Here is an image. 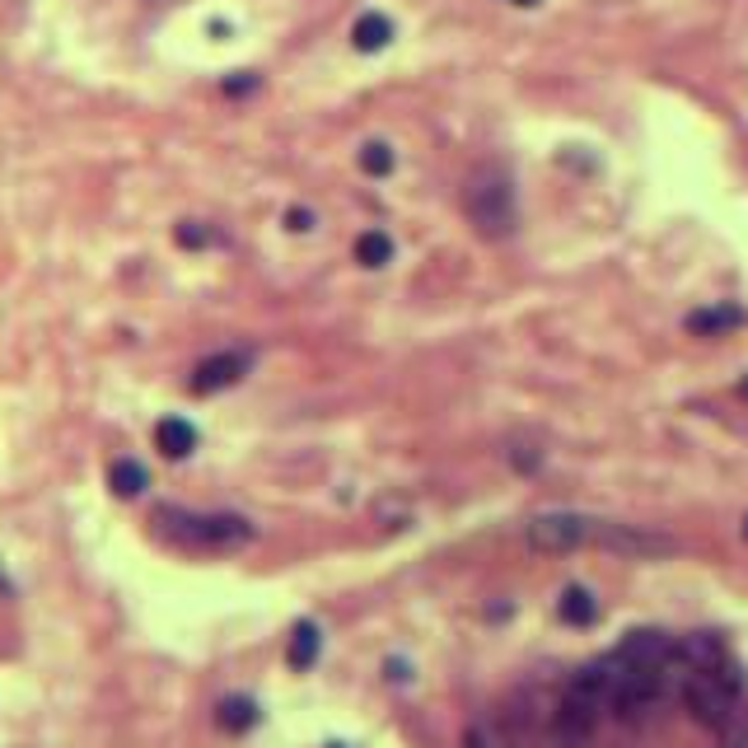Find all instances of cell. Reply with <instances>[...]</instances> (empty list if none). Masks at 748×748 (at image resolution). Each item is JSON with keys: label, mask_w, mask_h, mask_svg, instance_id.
Returning a JSON list of instances; mask_svg holds the SVG:
<instances>
[{"label": "cell", "mask_w": 748, "mask_h": 748, "mask_svg": "<svg viewBox=\"0 0 748 748\" xmlns=\"http://www.w3.org/2000/svg\"><path fill=\"white\" fill-rule=\"evenodd\" d=\"M155 534L164 542H174L183 552H234L243 542H253V524L230 510H183V505H160L155 515Z\"/></svg>", "instance_id": "cell-1"}, {"label": "cell", "mask_w": 748, "mask_h": 748, "mask_svg": "<svg viewBox=\"0 0 748 748\" xmlns=\"http://www.w3.org/2000/svg\"><path fill=\"white\" fill-rule=\"evenodd\" d=\"M463 216L482 239H510L519 224V201H515V178L501 164L473 168L463 183Z\"/></svg>", "instance_id": "cell-2"}, {"label": "cell", "mask_w": 748, "mask_h": 748, "mask_svg": "<svg viewBox=\"0 0 748 748\" xmlns=\"http://www.w3.org/2000/svg\"><path fill=\"white\" fill-rule=\"evenodd\" d=\"M739 692H744L739 669H735V660H725V664H716V669L688 673V683H683L679 697H683L688 716L697 721V725L725 729L729 721H735V711H739Z\"/></svg>", "instance_id": "cell-3"}, {"label": "cell", "mask_w": 748, "mask_h": 748, "mask_svg": "<svg viewBox=\"0 0 748 748\" xmlns=\"http://www.w3.org/2000/svg\"><path fill=\"white\" fill-rule=\"evenodd\" d=\"M580 542H590V519H585V515L552 510V515H538V519L529 524V548H534V552L561 557V552H575Z\"/></svg>", "instance_id": "cell-4"}, {"label": "cell", "mask_w": 748, "mask_h": 748, "mask_svg": "<svg viewBox=\"0 0 748 748\" xmlns=\"http://www.w3.org/2000/svg\"><path fill=\"white\" fill-rule=\"evenodd\" d=\"M249 365H253V351H216V355H206V361H197L187 388H193L197 398H206V393H220V388L239 384L243 374H249Z\"/></svg>", "instance_id": "cell-5"}, {"label": "cell", "mask_w": 748, "mask_h": 748, "mask_svg": "<svg viewBox=\"0 0 748 748\" xmlns=\"http://www.w3.org/2000/svg\"><path fill=\"white\" fill-rule=\"evenodd\" d=\"M590 542L598 548H613V552H631V557H646V552H669L673 542L660 534H641V529H627V524H594L590 519Z\"/></svg>", "instance_id": "cell-6"}, {"label": "cell", "mask_w": 748, "mask_h": 748, "mask_svg": "<svg viewBox=\"0 0 748 748\" xmlns=\"http://www.w3.org/2000/svg\"><path fill=\"white\" fill-rule=\"evenodd\" d=\"M744 323H748V314L739 305H711V309L688 314V332H697V337H725Z\"/></svg>", "instance_id": "cell-7"}, {"label": "cell", "mask_w": 748, "mask_h": 748, "mask_svg": "<svg viewBox=\"0 0 748 748\" xmlns=\"http://www.w3.org/2000/svg\"><path fill=\"white\" fill-rule=\"evenodd\" d=\"M262 721V711L253 697H243V692H234V697H220L216 702V725L224 729V735H249V729Z\"/></svg>", "instance_id": "cell-8"}, {"label": "cell", "mask_w": 748, "mask_h": 748, "mask_svg": "<svg viewBox=\"0 0 748 748\" xmlns=\"http://www.w3.org/2000/svg\"><path fill=\"white\" fill-rule=\"evenodd\" d=\"M155 449L164 459H187L197 449V426L183 421V417H164L155 426Z\"/></svg>", "instance_id": "cell-9"}, {"label": "cell", "mask_w": 748, "mask_h": 748, "mask_svg": "<svg viewBox=\"0 0 748 748\" xmlns=\"http://www.w3.org/2000/svg\"><path fill=\"white\" fill-rule=\"evenodd\" d=\"M557 613H561V623H571V627H594L598 623V598L585 585H566L557 598Z\"/></svg>", "instance_id": "cell-10"}, {"label": "cell", "mask_w": 748, "mask_h": 748, "mask_svg": "<svg viewBox=\"0 0 748 748\" xmlns=\"http://www.w3.org/2000/svg\"><path fill=\"white\" fill-rule=\"evenodd\" d=\"M318 650H323V631H318L314 623H295L290 646H286V664H290L295 673H305V669H314Z\"/></svg>", "instance_id": "cell-11"}, {"label": "cell", "mask_w": 748, "mask_h": 748, "mask_svg": "<svg viewBox=\"0 0 748 748\" xmlns=\"http://www.w3.org/2000/svg\"><path fill=\"white\" fill-rule=\"evenodd\" d=\"M108 486H112V496L136 501L145 486H150L145 463H136V459H112V468H108Z\"/></svg>", "instance_id": "cell-12"}, {"label": "cell", "mask_w": 748, "mask_h": 748, "mask_svg": "<svg viewBox=\"0 0 748 748\" xmlns=\"http://www.w3.org/2000/svg\"><path fill=\"white\" fill-rule=\"evenodd\" d=\"M351 43H355V52H380V47H388V43H393V24H388V19H384L380 10H370V14L355 19Z\"/></svg>", "instance_id": "cell-13"}, {"label": "cell", "mask_w": 748, "mask_h": 748, "mask_svg": "<svg viewBox=\"0 0 748 748\" xmlns=\"http://www.w3.org/2000/svg\"><path fill=\"white\" fill-rule=\"evenodd\" d=\"M355 262L361 267H384V262H393V239L384 230H365L355 239Z\"/></svg>", "instance_id": "cell-14"}, {"label": "cell", "mask_w": 748, "mask_h": 748, "mask_svg": "<svg viewBox=\"0 0 748 748\" xmlns=\"http://www.w3.org/2000/svg\"><path fill=\"white\" fill-rule=\"evenodd\" d=\"M361 168H365L370 178L393 174V150H388L384 141H365V145H361Z\"/></svg>", "instance_id": "cell-15"}, {"label": "cell", "mask_w": 748, "mask_h": 748, "mask_svg": "<svg viewBox=\"0 0 748 748\" xmlns=\"http://www.w3.org/2000/svg\"><path fill=\"white\" fill-rule=\"evenodd\" d=\"M174 239L183 243V249H206V243H211V230H206L201 220H183L174 230Z\"/></svg>", "instance_id": "cell-16"}, {"label": "cell", "mask_w": 748, "mask_h": 748, "mask_svg": "<svg viewBox=\"0 0 748 748\" xmlns=\"http://www.w3.org/2000/svg\"><path fill=\"white\" fill-rule=\"evenodd\" d=\"M463 748H505V739H501L496 725H473V729H468V739H463Z\"/></svg>", "instance_id": "cell-17"}, {"label": "cell", "mask_w": 748, "mask_h": 748, "mask_svg": "<svg viewBox=\"0 0 748 748\" xmlns=\"http://www.w3.org/2000/svg\"><path fill=\"white\" fill-rule=\"evenodd\" d=\"M725 748H748V711H735V721L725 725Z\"/></svg>", "instance_id": "cell-18"}, {"label": "cell", "mask_w": 748, "mask_h": 748, "mask_svg": "<svg viewBox=\"0 0 748 748\" xmlns=\"http://www.w3.org/2000/svg\"><path fill=\"white\" fill-rule=\"evenodd\" d=\"M286 224L295 234H305V230H314V211H305V206H295V211H286Z\"/></svg>", "instance_id": "cell-19"}, {"label": "cell", "mask_w": 748, "mask_h": 748, "mask_svg": "<svg viewBox=\"0 0 748 748\" xmlns=\"http://www.w3.org/2000/svg\"><path fill=\"white\" fill-rule=\"evenodd\" d=\"M515 6H538V0H515Z\"/></svg>", "instance_id": "cell-20"}, {"label": "cell", "mask_w": 748, "mask_h": 748, "mask_svg": "<svg viewBox=\"0 0 748 748\" xmlns=\"http://www.w3.org/2000/svg\"><path fill=\"white\" fill-rule=\"evenodd\" d=\"M739 393H744V398H748V380H744V384H739Z\"/></svg>", "instance_id": "cell-21"}, {"label": "cell", "mask_w": 748, "mask_h": 748, "mask_svg": "<svg viewBox=\"0 0 748 748\" xmlns=\"http://www.w3.org/2000/svg\"><path fill=\"white\" fill-rule=\"evenodd\" d=\"M744 538H748V519H744Z\"/></svg>", "instance_id": "cell-22"}, {"label": "cell", "mask_w": 748, "mask_h": 748, "mask_svg": "<svg viewBox=\"0 0 748 748\" xmlns=\"http://www.w3.org/2000/svg\"><path fill=\"white\" fill-rule=\"evenodd\" d=\"M328 748H346V744H328Z\"/></svg>", "instance_id": "cell-23"}]
</instances>
